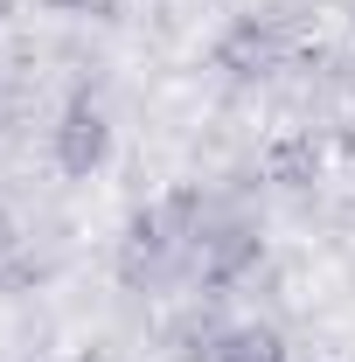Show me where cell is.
<instances>
[{"instance_id":"obj_4","label":"cell","mask_w":355,"mask_h":362,"mask_svg":"<svg viewBox=\"0 0 355 362\" xmlns=\"http://www.w3.org/2000/svg\"><path fill=\"white\" fill-rule=\"evenodd\" d=\"M49 7H63V14H98V7H112V0H49Z\"/></svg>"},{"instance_id":"obj_1","label":"cell","mask_w":355,"mask_h":362,"mask_svg":"<svg viewBox=\"0 0 355 362\" xmlns=\"http://www.w3.org/2000/svg\"><path fill=\"white\" fill-rule=\"evenodd\" d=\"M258 258V223L251 216H202L188 223V265L202 279H237Z\"/></svg>"},{"instance_id":"obj_2","label":"cell","mask_w":355,"mask_h":362,"mask_svg":"<svg viewBox=\"0 0 355 362\" xmlns=\"http://www.w3.org/2000/svg\"><path fill=\"white\" fill-rule=\"evenodd\" d=\"M105 153H112V126H105V105L77 90L70 105H63V126H56V160H63V175H91V168H105Z\"/></svg>"},{"instance_id":"obj_5","label":"cell","mask_w":355,"mask_h":362,"mask_svg":"<svg viewBox=\"0 0 355 362\" xmlns=\"http://www.w3.org/2000/svg\"><path fill=\"white\" fill-rule=\"evenodd\" d=\"M14 258H21V244H14V230L0 223V265H14Z\"/></svg>"},{"instance_id":"obj_3","label":"cell","mask_w":355,"mask_h":362,"mask_svg":"<svg viewBox=\"0 0 355 362\" xmlns=\"http://www.w3.org/2000/svg\"><path fill=\"white\" fill-rule=\"evenodd\" d=\"M209 362H286V341H279V327L244 320V327H223L209 341Z\"/></svg>"}]
</instances>
